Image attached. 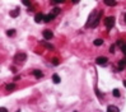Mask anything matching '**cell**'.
<instances>
[{
	"label": "cell",
	"instance_id": "obj_1",
	"mask_svg": "<svg viewBox=\"0 0 126 112\" xmlns=\"http://www.w3.org/2000/svg\"><path fill=\"white\" fill-rule=\"evenodd\" d=\"M105 24L107 28H112L115 26V17H107L105 19Z\"/></svg>",
	"mask_w": 126,
	"mask_h": 112
},
{
	"label": "cell",
	"instance_id": "obj_2",
	"mask_svg": "<svg viewBox=\"0 0 126 112\" xmlns=\"http://www.w3.org/2000/svg\"><path fill=\"white\" fill-rule=\"evenodd\" d=\"M26 59H27V55L23 54V52H19V54H17L14 56V61H18V63H23Z\"/></svg>",
	"mask_w": 126,
	"mask_h": 112
},
{
	"label": "cell",
	"instance_id": "obj_3",
	"mask_svg": "<svg viewBox=\"0 0 126 112\" xmlns=\"http://www.w3.org/2000/svg\"><path fill=\"white\" fill-rule=\"evenodd\" d=\"M107 57H103V56H99V57L96 59V64L97 65H106L107 64Z\"/></svg>",
	"mask_w": 126,
	"mask_h": 112
},
{
	"label": "cell",
	"instance_id": "obj_4",
	"mask_svg": "<svg viewBox=\"0 0 126 112\" xmlns=\"http://www.w3.org/2000/svg\"><path fill=\"white\" fill-rule=\"evenodd\" d=\"M43 18H45V15L42 13H37L34 15V22H36V23H41V22L43 20Z\"/></svg>",
	"mask_w": 126,
	"mask_h": 112
},
{
	"label": "cell",
	"instance_id": "obj_5",
	"mask_svg": "<svg viewBox=\"0 0 126 112\" xmlns=\"http://www.w3.org/2000/svg\"><path fill=\"white\" fill-rule=\"evenodd\" d=\"M43 37H45L46 40H51L52 37H53V33L51 32V31L46 29V31H43Z\"/></svg>",
	"mask_w": 126,
	"mask_h": 112
},
{
	"label": "cell",
	"instance_id": "obj_6",
	"mask_svg": "<svg viewBox=\"0 0 126 112\" xmlns=\"http://www.w3.org/2000/svg\"><path fill=\"white\" fill-rule=\"evenodd\" d=\"M53 18H55V14L51 13V14H47L45 15V18H43V22H46V23H49V22H51Z\"/></svg>",
	"mask_w": 126,
	"mask_h": 112
},
{
	"label": "cell",
	"instance_id": "obj_7",
	"mask_svg": "<svg viewBox=\"0 0 126 112\" xmlns=\"http://www.w3.org/2000/svg\"><path fill=\"white\" fill-rule=\"evenodd\" d=\"M103 1H105V4L107 7H116V4H117L116 0H103Z\"/></svg>",
	"mask_w": 126,
	"mask_h": 112
},
{
	"label": "cell",
	"instance_id": "obj_8",
	"mask_svg": "<svg viewBox=\"0 0 126 112\" xmlns=\"http://www.w3.org/2000/svg\"><path fill=\"white\" fill-rule=\"evenodd\" d=\"M125 66H126V59H122V60H120V63H118V70H122Z\"/></svg>",
	"mask_w": 126,
	"mask_h": 112
},
{
	"label": "cell",
	"instance_id": "obj_9",
	"mask_svg": "<svg viewBox=\"0 0 126 112\" xmlns=\"http://www.w3.org/2000/svg\"><path fill=\"white\" fill-rule=\"evenodd\" d=\"M9 15H10V17H13V18L14 17H18V15H19V9L17 8L15 10H12L10 13H9Z\"/></svg>",
	"mask_w": 126,
	"mask_h": 112
},
{
	"label": "cell",
	"instance_id": "obj_10",
	"mask_svg": "<svg viewBox=\"0 0 126 112\" xmlns=\"http://www.w3.org/2000/svg\"><path fill=\"white\" fill-rule=\"evenodd\" d=\"M52 80H53V83H55V84H59L60 83V76L57 75V74H53V75H52Z\"/></svg>",
	"mask_w": 126,
	"mask_h": 112
},
{
	"label": "cell",
	"instance_id": "obj_11",
	"mask_svg": "<svg viewBox=\"0 0 126 112\" xmlns=\"http://www.w3.org/2000/svg\"><path fill=\"white\" fill-rule=\"evenodd\" d=\"M33 75L36 76V78H42L43 74H42V71H41V70H34L33 71Z\"/></svg>",
	"mask_w": 126,
	"mask_h": 112
},
{
	"label": "cell",
	"instance_id": "obj_12",
	"mask_svg": "<svg viewBox=\"0 0 126 112\" xmlns=\"http://www.w3.org/2000/svg\"><path fill=\"white\" fill-rule=\"evenodd\" d=\"M42 43V46H45L46 48H50V50H53V46L51 45V43H49V42H41Z\"/></svg>",
	"mask_w": 126,
	"mask_h": 112
},
{
	"label": "cell",
	"instance_id": "obj_13",
	"mask_svg": "<svg viewBox=\"0 0 126 112\" xmlns=\"http://www.w3.org/2000/svg\"><path fill=\"white\" fill-rule=\"evenodd\" d=\"M93 43H94L96 46H101V45L103 43V40H101V38H96V40L93 41Z\"/></svg>",
	"mask_w": 126,
	"mask_h": 112
},
{
	"label": "cell",
	"instance_id": "obj_14",
	"mask_svg": "<svg viewBox=\"0 0 126 112\" xmlns=\"http://www.w3.org/2000/svg\"><path fill=\"white\" fill-rule=\"evenodd\" d=\"M7 89H8V91H13V89H15V84H14V83L8 84V85H7Z\"/></svg>",
	"mask_w": 126,
	"mask_h": 112
},
{
	"label": "cell",
	"instance_id": "obj_15",
	"mask_svg": "<svg viewBox=\"0 0 126 112\" xmlns=\"http://www.w3.org/2000/svg\"><path fill=\"white\" fill-rule=\"evenodd\" d=\"M107 110H108V111H116V112H118V108L115 107V106H108V107H107Z\"/></svg>",
	"mask_w": 126,
	"mask_h": 112
},
{
	"label": "cell",
	"instance_id": "obj_16",
	"mask_svg": "<svg viewBox=\"0 0 126 112\" xmlns=\"http://www.w3.org/2000/svg\"><path fill=\"white\" fill-rule=\"evenodd\" d=\"M60 10H61V9H60V8H57V7H56V8H53V9H52V13H53V14H55V15H57V14L60 13Z\"/></svg>",
	"mask_w": 126,
	"mask_h": 112
},
{
	"label": "cell",
	"instance_id": "obj_17",
	"mask_svg": "<svg viewBox=\"0 0 126 112\" xmlns=\"http://www.w3.org/2000/svg\"><path fill=\"white\" fill-rule=\"evenodd\" d=\"M112 94L115 96V97H120V91H118V89H113V91H112Z\"/></svg>",
	"mask_w": 126,
	"mask_h": 112
},
{
	"label": "cell",
	"instance_id": "obj_18",
	"mask_svg": "<svg viewBox=\"0 0 126 112\" xmlns=\"http://www.w3.org/2000/svg\"><path fill=\"white\" fill-rule=\"evenodd\" d=\"M120 47H121V50H122V52H124V54L126 55V43L124 42V43H122V45H121V46H120Z\"/></svg>",
	"mask_w": 126,
	"mask_h": 112
},
{
	"label": "cell",
	"instance_id": "obj_19",
	"mask_svg": "<svg viewBox=\"0 0 126 112\" xmlns=\"http://www.w3.org/2000/svg\"><path fill=\"white\" fill-rule=\"evenodd\" d=\"M14 33H15V31H14V29H9L8 32H7V35H8L9 37H12V36L14 35Z\"/></svg>",
	"mask_w": 126,
	"mask_h": 112
},
{
	"label": "cell",
	"instance_id": "obj_20",
	"mask_svg": "<svg viewBox=\"0 0 126 112\" xmlns=\"http://www.w3.org/2000/svg\"><path fill=\"white\" fill-rule=\"evenodd\" d=\"M22 4H23V5H27V7H29V5H31V1H29V0H22Z\"/></svg>",
	"mask_w": 126,
	"mask_h": 112
},
{
	"label": "cell",
	"instance_id": "obj_21",
	"mask_svg": "<svg viewBox=\"0 0 126 112\" xmlns=\"http://www.w3.org/2000/svg\"><path fill=\"white\" fill-rule=\"evenodd\" d=\"M52 64H53V65H59V64H60V61H59V59H56V57H53V59H52Z\"/></svg>",
	"mask_w": 126,
	"mask_h": 112
},
{
	"label": "cell",
	"instance_id": "obj_22",
	"mask_svg": "<svg viewBox=\"0 0 126 112\" xmlns=\"http://www.w3.org/2000/svg\"><path fill=\"white\" fill-rule=\"evenodd\" d=\"M53 3H56V4H60V3H64V0H52Z\"/></svg>",
	"mask_w": 126,
	"mask_h": 112
},
{
	"label": "cell",
	"instance_id": "obj_23",
	"mask_svg": "<svg viewBox=\"0 0 126 112\" xmlns=\"http://www.w3.org/2000/svg\"><path fill=\"white\" fill-rule=\"evenodd\" d=\"M110 52H112V54L115 52V46H111V47H110Z\"/></svg>",
	"mask_w": 126,
	"mask_h": 112
},
{
	"label": "cell",
	"instance_id": "obj_24",
	"mask_svg": "<svg viewBox=\"0 0 126 112\" xmlns=\"http://www.w3.org/2000/svg\"><path fill=\"white\" fill-rule=\"evenodd\" d=\"M96 94L98 96V97H101V93H99V91H97V89H96Z\"/></svg>",
	"mask_w": 126,
	"mask_h": 112
},
{
	"label": "cell",
	"instance_id": "obj_25",
	"mask_svg": "<svg viewBox=\"0 0 126 112\" xmlns=\"http://www.w3.org/2000/svg\"><path fill=\"white\" fill-rule=\"evenodd\" d=\"M71 1H73V3H74V4H77V3H79V1H80V0H71Z\"/></svg>",
	"mask_w": 126,
	"mask_h": 112
},
{
	"label": "cell",
	"instance_id": "obj_26",
	"mask_svg": "<svg viewBox=\"0 0 126 112\" xmlns=\"http://www.w3.org/2000/svg\"><path fill=\"white\" fill-rule=\"evenodd\" d=\"M124 85L126 87V80H124Z\"/></svg>",
	"mask_w": 126,
	"mask_h": 112
},
{
	"label": "cell",
	"instance_id": "obj_27",
	"mask_svg": "<svg viewBox=\"0 0 126 112\" xmlns=\"http://www.w3.org/2000/svg\"><path fill=\"white\" fill-rule=\"evenodd\" d=\"M125 22H126V14H125Z\"/></svg>",
	"mask_w": 126,
	"mask_h": 112
}]
</instances>
